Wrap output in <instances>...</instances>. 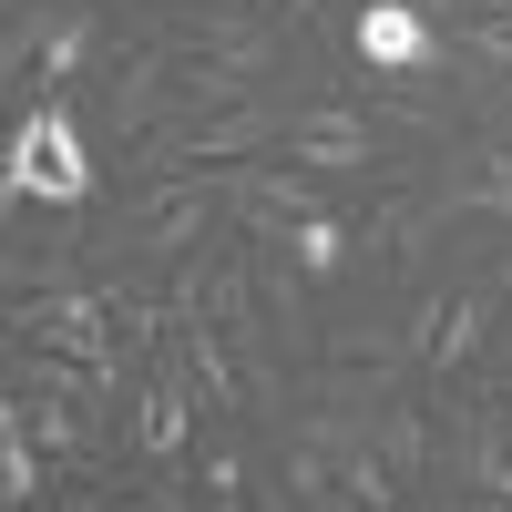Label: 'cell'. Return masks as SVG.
I'll return each mask as SVG.
<instances>
[{
  "mask_svg": "<svg viewBox=\"0 0 512 512\" xmlns=\"http://www.w3.org/2000/svg\"><path fill=\"white\" fill-rule=\"evenodd\" d=\"M175 41H185V52H205V62H236V72L267 82L277 52H287V21L267 11V0H216V11H185Z\"/></svg>",
  "mask_w": 512,
  "mask_h": 512,
  "instance_id": "obj_7",
  "label": "cell"
},
{
  "mask_svg": "<svg viewBox=\"0 0 512 512\" xmlns=\"http://www.w3.org/2000/svg\"><path fill=\"white\" fill-rule=\"evenodd\" d=\"M492 369H502V379H512V328H492Z\"/></svg>",
  "mask_w": 512,
  "mask_h": 512,
  "instance_id": "obj_16",
  "label": "cell"
},
{
  "mask_svg": "<svg viewBox=\"0 0 512 512\" xmlns=\"http://www.w3.org/2000/svg\"><path fill=\"white\" fill-rule=\"evenodd\" d=\"M492 287H502V297H512V246H502V277H492Z\"/></svg>",
  "mask_w": 512,
  "mask_h": 512,
  "instance_id": "obj_17",
  "label": "cell"
},
{
  "mask_svg": "<svg viewBox=\"0 0 512 512\" xmlns=\"http://www.w3.org/2000/svg\"><path fill=\"white\" fill-rule=\"evenodd\" d=\"M441 195V216H492V226H512V144H472V175H451V185H431Z\"/></svg>",
  "mask_w": 512,
  "mask_h": 512,
  "instance_id": "obj_11",
  "label": "cell"
},
{
  "mask_svg": "<svg viewBox=\"0 0 512 512\" xmlns=\"http://www.w3.org/2000/svg\"><path fill=\"white\" fill-rule=\"evenodd\" d=\"M0 205L31 216H93V134H82V103L72 93H31L11 113V154H0Z\"/></svg>",
  "mask_w": 512,
  "mask_h": 512,
  "instance_id": "obj_1",
  "label": "cell"
},
{
  "mask_svg": "<svg viewBox=\"0 0 512 512\" xmlns=\"http://www.w3.org/2000/svg\"><path fill=\"white\" fill-rule=\"evenodd\" d=\"M431 226H441V195H431V185L379 195V205H369V226H359V267H410Z\"/></svg>",
  "mask_w": 512,
  "mask_h": 512,
  "instance_id": "obj_8",
  "label": "cell"
},
{
  "mask_svg": "<svg viewBox=\"0 0 512 512\" xmlns=\"http://www.w3.org/2000/svg\"><path fill=\"white\" fill-rule=\"evenodd\" d=\"M52 472H41V431H31V400L11 390L0 400V512H41Z\"/></svg>",
  "mask_w": 512,
  "mask_h": 512,
  "instance_id": "obj_9",
  "label": "cell"
},
{
  "mask_svg": "<svg viewBox=\"0 0 512 512\" xmlns=\"http://www.w3.org/2000/svg\"><path fill=\"white\" fill-rule=\"evenodd\" d=\"M267 82L256 72H236V62H205V52H185V72H175V113L164 123H205V113H236V103H256Z\"/></svg>",
  "mask_w": 512,
  "mask_h": 512,
  "instance_id": "obj_10",
  "label": "cell"
},
{
  "mask_svg": "<svg viewBox=\"0 0 512 512\" xmlns=\"http://www.w3.org/2000/svg\"><path fill=\"white\" fill-rule=\"evenodd\" d=\"M492 308H502V287H451V308H441V338H431V369L451 379L461 359L492 338Z\"/></svg>",
  "mask_w": 512,
  "mask_h": 512,
  "instance_id": "obj_13",
  "label": "cell"
},
{
  "mask_svg": "<svg viewBox=\"0 0 512 512\" xmlns=\"http://www.w3.org/2000/svg\"><path fill=\"white\" fill-rule=\"evenodd\" d=\"M11 338L134 379V349H123V318H113V287H103V277H93V287H52V297H11Z\"/></svg>",
  "mask_w": 512,
  "mask_h": 512,
  "instance_id": "obj_2",
  "label": "cell"
},
{
  "mask_svg": "<svg viewBox=\"0 0 512 512\" xmlns=\"http://www.w3.org/2000/svg\"><path fill=\"white\" fill-rule=\"evenodd\" d=\"M287 256L308 277H338V267H359V226H338V216H308V226H287Z\"/></svg>",
  "mask_w": 512,
  "mask_h": 512,
  "instance_id": "obj_15",
  "label": "cell"
},
{
  "mask_svg": "<svg viewBox=\"0 0 512 512\" xmlns=\"http://www.w3.org/2000/svg\"><path fill=\"white\" fill-rule=\"evenodd\" d=\"M349 41H359V62L379 82H441V21L420 0H359Z\"/></svg>",
  "mask_w": 512,
  "mask_h": 512,
  "instance_id": "obj_5",
  "label": "cell"
},
{
  "mask_svg": "<svg viewBox=\"0 0 512 512\" xmlns=\"http://www.w3.org/2000/svg\"><path fill=\"white\" fill-rule=\"evenodd\" d=\"M287 164H308V175H369L379 164V134H369V113L359 103H338V93H308V103H287Z\"/></svg>",
  "mask_w": 512,
  "mask_h": 512,
  "instance_id": "obj_6",
  "label": "cell"
},
{
  "mask_svg": "<svg viewBox=\"0 0 512 512\" xmlns=\"http://www.w3.org/2000/svg\"><path fill=\"white\" fill-rule=\"evenodd\" d=\"M52 31H62V0H11V31H0V82L31 103V62L52 52Z\"/></svg>",
  "mask_w": 512,
  "mask_h": 512,
  "instance_id": "obj_12",
  "label": "cell"
},
{
  "mask_svg": "<svg viewBox=\"0 0 512 512\" xmlns=\"http://www.w3.org/2000/svg\"><path fill=\"white\" fill-rule=\"evenodd\" d=\"M226 175V226L236 236H287L328 216V175H308V164H216Z\"/></svg>",
  "mask_w": 512,
  "mask_h": 512,
  "instance_id": "obj_3",
  "label": "cell"
},
{
  "mask_svg": "<svg viewBox=\"0 0 512 512\" xmlns=\"http://www.w3.org/2000/svg\"><path fill=\"white\" fill-rule=\"evenodd\" d=\"M93 52H103V21L82 11V0H62V31H52V52H41V93H72Z\"/></svg>",
  "mask_w": 512,
  "mask_h": 512,
  "instance_id": "obj_14",
  "label": "cell"
},
{
  "mask_svg": "<svg viewBox=\"0 0 512 512\" xmlns=\"http://www.w3.org/2000/svg\"><path fill=\"white\" fill-rule=\"evenodd\" d=\"M175 72H185V41H144V52H123L113 72H103V134L113 144H144L164 113H175Z\"/></svg>",
  "mask_w": 512,
  "mask_h": 512,
  "instance_id": "obj_4",
  "label": "cell"
}]
</instances>
